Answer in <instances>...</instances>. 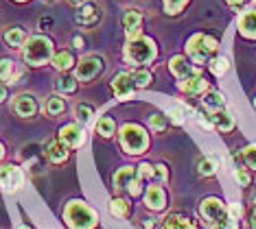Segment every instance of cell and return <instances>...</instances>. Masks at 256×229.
<instances>
[{"label": "cell", "instance_id": "44", "mask_svg": "<svg viewBox=\"0 0 256 229\" xmlns=\"http://www.w3.org/2000/svg\"><path fill=\"white\" fill-rule=\"evenodd\" d=\"M84 46V37H74V48H81Z\"/></svg>", "mask_w": 256, "mask_h": 229}, {"label": "cell", "instance_id": "34", "mask_svg": "<svg viewBox=\"0 0 256 229\" xmlns=\"http://www.w3.org/2000/svg\"><path fill=\"white\" fill-rule=\"evenodd\" d=\"M241 157H243V162H246L250 168H256V144L246 146V149L241 151Z\"/></svg>", "mask_w": 256, "mask_h": 229}, {"label": "cell", "instance_id": "25", "mask_svg": "<svg viewBox=\"0 0 256 229\" xmlns=\"http://www.w3.org/2000/svg\"><path fill=\"white\" fill-rule=\"evenodd\" d=\"M114 131H116V125H114V120L110 118V116H101L96 122V133L98 136H103V138H112L114 136Z\"/></svg>", "mask_w": 256, "mask_h": 229}, {"label": "cell", "instance_id": "12", "mask_svg": "<svg viewBox=\"0 0 256 229\" xmlns=\"http://www.w3.org/2000/svg\"><path fill=\"white\" fill-rule=\"evenodd\" d=\"M140 24H142V15L138 13V11H127L123 17V26H125V33H127L130 42L140 37Z\"/></svg>", "mask_w": 256, "mask_h": 229}, {"label": "cell", "instance_id": "15", "mask_svg": "<svg viewBox=\"0 0 256 229\" xmlns=\"http://www.w3.org/2000/svg\"><path fill=\"white\" fill-rule=\"evenodd\" d=\"M46 157L50 162H64L68 160V146L62 140H48L46 142Z\"/></svg>", "mask_w": 256, "mask_h": 229}, {"label": "cell", "instance_id": "41", "mask_svg": "<svg viewBox=\"0 0 256 229\" xmlns=\"http://www.w3.org/2000/svg\"><path fill=\"white\" fill-rule=\"evenodd\" d=\"M226 2H228L232 9H243V4H246V0H226Z\"/></svg>", "mask_w": 256, "mask_h": 229}, {"label": "cell", "instance_id": "35", "mask_svg": "<svg viewBox=\"0 0 256 229\" xmlns=\"http://www.w3.org/2000/svg\"><path fill=\"white\" fill-rule=\"evenodd\" d=\"M228 68H230V63H228V59H226V57H217V59L210 61L212 74H226V72H228Z\"/></svg>", "mask_w": 256, "mask_h": 229}, {"label": "cell", "instance_id": "23", "mask_svg": "<svg viewBox=\"0 0 256 229\" xmlns=\"http://www.w3.org/2000/svg\"><path fill=\"white\" fill-rule=\"evenodd\" d=\"M20 76V70L11 59H0V83L2 81H16Z\"/></svg>", "mask_w": 256, "mask_h": 229}, {"label": "cell", "instance_id": "9", "mask_svg": "<svg viewBox=\"0 0 256 229\" xmlns=\"http://www.w3.org/2000/svg\"><path fill=\"white\" fill-rule=\"evenodd\" d=\"M14 111L20 118H33V116L38 114V101L31 94H20L14 101Z\"/></svg>", "mask_w": 256, "mask_h": 229}, {"label": "cell", "instance_id": "13", "mask_svg": "<svg viewBox=\"0 0 256 229\" xmlns=\"http://www.w3.org/2000/svg\"><path fill=\"white\" fill-rule=\"evenodd\" d=\"M208 120H210V125L214 129H219V131H232V129H234L232 116L224 109H212L210 114H208Z\"/></svg>", "mask_w": 256, "mask_h": 229}, {"label": "cell", "instance_id": "17", "mask_svg": "<svg viewBox=\"0 0 256 229\" xmlns=\"http://www.w3.org/2000/svg\"><path fill=\"white\" fill-rule=\"evenodd\" d=\"M98 20V7L94 2H86L81 4L79 11H77V22L79 24H94V22Z\"/></svg>", "mask_w": 256, "mask_h": 229}, {"label": "cell", "instance_id": "38", "mask_svg": "<svg viewBox=\"0 0 256 229\" xmlns=\"http://www.w3.org/2000/svg\"><path fill=\"white\" fill-rule=\"evenodd\" d=\"M186 2L188 0H164V9H166V13H178Z\"/></svg>", "mask_w": 256, "mask_h": 229}, {"label": "cell", "instance_id": "18", "mask_svg": "<svg viewBox=\"0 0 256 229\" xmlns=\"http://www.w3.org/2000/svg\"><path fill=\"white\" fill-rule=\"evenodd\" d=\"M162 229H197V225L193 223V219H186L182 214H171L166 216Z\"/></svg>", "mask_w": 256, "mask_h": 229}, {"label": "cell", "instance_id": "42", "mask_svg": "<svg viewBox=\"0 0 256 229\" xmlns=\"http://www.w3.org/2000/svg\"><path fill=\"white\" fill-rule=\"evenodd\" d=\"M230 214H232V219H238V216H241V208H238V205H232Z\"/></svg>", "mask_w": 256, "mask_h": 229}, {"label": "cell", "instance_id": "43", "mask_svg": "<svg viewBox=\"0 0 256 229\" xmlns=\"http://www.w3.org/2000/svg\"><path fill=\"white\" fill-rule=\"evenodd\" d=\"M4 98H7V85H4V83H0V103H2Z\"/></svg>", "mask_w": 256, "mask_h": 229}, {"label": "cell", "instance_id": "31", "mask_svg": "<svg viewBox=\"0 0 256 229\" xmlns=\"http://www.w3.org/2000/svg\"><path fill=\"white\" fill-rule=\"evenodd\" d=\"M188 111H190L188 107H182V105H173V107L166 111V116H168V118H171L173 122H176V125H182V122H184V116L188 114Z\"/></svg>", "mask_w": 256, "mask_h": 229}, {"label": "cell", "instance_id": "21", "mask_svg": "<svg viewBox=\"0 0 256 229\" xmlns=\"http://www.w3.org/2000/svg\"><path fill=\"white\" fill-rule=\"evenodd\" d=\"M4 42H7L11 48H20V46L26 44V33L18 26H11V28H7V33H4Z\"/></svg>", "mask_w": 256, "mask_h": 229}, {"label": "cell", "instance_id": "49", "mask_svg": "<svg viewBox=\"0 0 256 229\" xmlns=\"http://www.w3.org/2000/svg\"><path fill=\"white\" fill-rule=\"evenodd\" d=\"M2 155H4V151H2V144H0V160H2Z\"/></svg>", "mask_w": 256, "mask_h": 229}, {"label": "cell", "instance_id": "16", "mask_svg": "<svg viewBox=\"0 0 256 229\" xmlns=\"http://www.w3.org/2000/svg\"><path fill=\"white\" fill-rule=\"evenodd\" d=\"M180 90L186 92V94H202L206 90V79L200 74H190V76H186V79H182Z\"/></svg>", "mask_w": 256, "mask_h": 229}, {"label": "cell", "instance_id": "37", "mask_svg": "<svg viewBox=\"0 0 256 229\" xmlns=\"http://www.w3.org/2000/svg\"><path fill=\"white\" fill-rule=\"evenodd\" d=\"M125 190L130 192L132 197H138V195H140V192H142V177H140V173H138L136 177H134V179L130 181V184H127Z\"/></svg>", "mask_w": 256, "mask_h": 229}, {"label": "cell", "instance_id": "20", "mask_svg": "<svg viewBox=\"0 0 256 229\" xmlns=\"http://www.w3.org/2000/svg\"><path fill=\"white\" fill-rule=\"evenodd\" d=\"M238 31L246 37H256V11H248L238 20Z\"/></svg>", "mask_w": 256, "mask_h": 229}, {"label": "cell", "instance_id": "1", "mask_svg": "<svg viewBox=\"0 0 256 229\" xmlns=\"http://www.w3.org/2000/svg\"><path fill=\"white\" fill-rule=\"evenodd\" d=\"M24 59L31 66H44L46 61L53 59V42L44 35L28 37L24 44Z\"/></svg>", "mask_w": 256, "mask_h": 229}, {"label": "cell", "instance_id": "30", "mask_svg": "<svg viewBox=\"0 0 256 229\" xmlns=\"http://www.w3.org/2000/svg\"><path fill=\"white\" fill-rule=\"evenodd\" d=\"M166 125H168V118L164 114H154L149 118V127L154 129L156 133H164L166 131Z\"/></svg>", "mask_w": 256, "mask_h": 229}, {"label": "cell", "instance_id": "33", "mask_svg": "<svg viewBox=\"0 0 256 229\" xmlns=\"http://www.w3.org/2000/svg\"><path fill=\"white\" fill-rule=\"evenodd\" d=\"M197 168H200V175H204V177L206 175H214L217 173V160L214 157H204Z\"/></svg>", "mask_w": 256, "mask_h": 229}, {"label": "cell", "instance_id": "27", "mask_svg": "<svg viewBox=\"0 0 256 229\" xmlns=\"http://www.w3.org/2000/svg\"><path fill=\"white\" fill-rule=\"evenodd\" d=\"M55 87L60 92L64 94H74V90H77V83H74V79L72 76H68V74H62L60 79L55 81Z\"/></svg>", "mask_w": 256, "mask_h": 229}, {"label": "cell", "instance_id": "24", "mask_svg": "<svg viewBox=\"0 0 256 229\" xmlns=\"http://www.w3.org/2000/svg\"><path fill=\"white\" fill-rule=\"evenodd\" d=\"M204 105H206V107H210V109H224L226 107V98L221 96L219 92H204Z\"/></svg>", "mask_w": 256, "mask_h": 229}, {"label": "cell", "instance_id": "32", "mask_svg": "<svg viewBox=\"0 0 256 229\" xmlns=\"http://www.w3.org/2000/svg\"><path fill=\"white\" fill-rule=\"evenodd\" d=\"M64 107H66V105H64V101H62L60 96H50L48 101H46V114H48V116L62 114Z\"/></svg>", "mask_w": 256, "mask_h": 229}, {"label": "cell", "instance_id": "48", "mask_svg": "<svg viewBox=\"0 0 256 229\" xmlns=\"http://www.w3.org/2000/svg\"><path fill=\"white\" fill-rule=\"evenodd\" d=\"M70 2H72V4H81V2H84V0H70Z\"/></svg>", "mask_w": 256, "mask_h": 229}, {"label": "cell", "instance_id": "40", "mask_svg": "<svg viewBox=\"0 0 256 229\" xmlns=\"http://www.w3.org/2000/svg\"><path fill=\"white\" fill-rule=\"evenodd\" d=\"M234 175H236V181H238L241 186H250V181H252V179H250V175L246 173V170H241V168H238Z\"/></svg>", "mask_w": 256, "mask_h": 229}, {"label": "cell", "instance_id": "7", "mask_svg": "<svg viewBox=\"0 0 256 229\" xmlns=\"http://www.w3.org/2000/svg\"><path fill=\"white\" fill-rule=\"evenodd\" d=\"M24 184V175H22V170L18 166H2L0 168V186H2V190L7 192H16L20 190V186Z\"/></svg>", "mask_w": 256, "mask_h": 229}, {"label": "cell", "instance_id": "45", "mask_svg": "<svg viewBox=\"0 0 256 229\" xmlns=\"http://www.w3.org/2000/svg\"><path fill=\"white\" fill-rule=\"evenodd\" d=\"M250 225H252V229H256V210H254V214H252V221H250Z\"/></svg>", "mask_w": 256, "mask_h": 229}, {"label": "cell", "instance_id": "10", "mask_svg": "<svg viewBox=\"0 0 256 229\" xmlns=\"http://www.w3.org/2000/svg\"><path fill=\"white\" fill-rule=\"evenodd\" d=\"M112 90L118 98H125L136 90V83H134V74H127V72H118L112 81Z\"/></svg>", "mask_w": 256, "mask_h": 229}, {"label": "cell", "instance_id": "6", "mask_svg": "<svg viewBox=\"0 0 256 229\" xmlns=\"http://www.w3.org/2000/svg\"><path fill=\"white\" fill-rule=\"evenodd\" d=\"M101 70H103V59L101 57H94V55L84 57V59L79 61V66H77V79L84 81V83H88V81L96 79Z\"/></svg>", "mask_w": 256, "mask_h": 229}, {"label": "cell", "instance_id": "47", "mask_svg": "<svg viewBox=\"0 0 256 229\" xmlns=\"http://www.w3.org/2000/svg\"><path fill=\"white\" fill-rule=\"evenodd\" d=\"M42 2H44V4H48V2L53 4V2H57V0H42Z\"/></svg>", "mask_w": 256, "mask_h": 229}, {"label": "cell", "instance_id": "50", "mask_svg": "<svg viewBox=\"0 0 256 229\" xmlns=\"http://www.w3.org/2000/svg\"><path fill=\"white\" fill-rule=\"evenodd\" d=\"M20 229H31V227H20Z\"/></svg>", "mask_w": 256, "mask_h": 229}, {"label": "cell", "instance_id": "26", "mask_svg": "<svg viewBox=\"0 0 256 229\" xmlns=\"http://www.w3.org/2000/svg\"><path fill=\"white\" fill-rule=\"evenodd\" d=\"M53 66L57 68V70H70L72 68V63H74V59H72V55L68 50H62V52H57V55H53Z\"/></svg>", "mask_w": 256, "mask_h": 229}, {"label": "cell", "instance_id": "46", "mask_svg": "<svg viewBox=\"0 0 256 229\" xmlns=\"http://www.w3.org/2000/svg\"><path fill=\"white\" fill-rule=\"evenodd\" d=\"M151 227H154V223H151V221L144 223V229H151Z\"/></svg>", "mask_w": 256, "mask_h": 229}, {"label": "cell", "instance_id": "19", "mask_svg": "<svg viewBox=\"0 0 256 229\" xmlns=\"http://www.w3.org/2000/svg\"><path fill=\"white\" fill-rule=\"evenodd\" d=\"M168 70H171L178 79H186V76L193 74V68L186 61V57H173V59L168 61Z\"/></svg>", "mask_w": 256, "mask_h": 229}, {"label": "cell", "instance_id": "36", "mask_svg": "<svg viewBox=\"0 0 256 229\" xmlns=\"http://www.w3.org/2000/svg\"><path fill=\"white\" fill-rule=\"evenodd\" d=\"M134 83H136V87H147L151 83V72L149 70H136L134 72Z\"/></svg>", "mask_w": 256, "mask_h": 229}, {"label": "cell", "instance_id": "52", "mask_svg": "<svg viewBox=\"0 0 256 229\" xmlns=\"http://www.w3.org/2000/svg\"><path fill=\"white\" fill-rule=\"evenodd\" d=\"M254 105H256V101H254Z\"/></svg>", "mask_w": 256, "mask_h": 229}, {"label": "cell", "instance_id": "14", "mask_svg": "<svg viewBox=\"0 0 256 229\" xmlns=\"http://www.w3.org/2000/svg\"><path fill=\"white\" fill-rule=\"evenodd\" d=\"M144 203H147L149 210H156V212L164 210V205H166V195H164V190H162L160 186H151L149 190H147V197H144Z\"/></svg>", "mask_w": 256, "mask_h": 229}, {"label": "cell", "instance_id": "5", "mask_svg": "<svg viewBox=\"0 0 256 229\" xmlns=\"http://www.w3.org/2000/svg\"><path fill=\"white\" fill-rule=\"evenodd\" d=\"M66 223L72 229H92L94 227V223H96V214L92 212L88 205H84L79 201H72L66 208Z\"/></svg>", "mask_w": 256, "mask_h": 229}, {"label": "cell", "instance_id": "11", "mask_svg": "<svg viewBox=\"0 0 256 229\" xmlns=\"http://www.w3.org/2000/svg\"><path fill=\"white\" fill-rule=\"evenodd\" d=\"M84 138H86V133L79 125H66V127H62V131H60V140L68 146V149L79 146L81 142H84Z\"/></svg>", "mask_w": 256, "mask_h": 229}, {"label": "cell", "instance_id": "29", "mask_svg": "<svg viewBox=\"0 0 256 229\" xmlns=\"http://www.w3.org/2000/svg\"><path fill=\"white\" fill-rule=\"evenodd\" d=\"M74 114H77L79 122L88 125V122L92 120V116H94V107H92V105H86V103H79L77 109H74Z\"/></svg>", "mask_w": 256, "mask_h": 229}, {"label": "cell", "instance_id": "28", "mask_svg": "<svg viewBox=\"0 0 256 229\" xmlns=\"http://www.w3.org/2000/svg\"><path fill=\"white\" fill-rule=\"evenodd\" d=\"M110 212H112L116 219H125V216L130 214V205H127L123 199H112V203H110Z\"/></svg>", "mask_w": 256, "mask_h": 229}, {"label": "cell", "instance_id": "39", "mask_svg": "<svg viewBox=\"0 0 256 229\" xmlns=\"http://www.w3.org/2000/svg\"><path fill=\"white\" fill-rule=\"evenodd\" d=\"M154 179L164 181V179H166V166H162V164H158V166H154Z\"/></svg>", "mask_w": 256, "mask_h": 229}, {"label": "cell", "instance_id": "3", "mask_svg": "<svg viewBox=\"0 0 256 229\" xmlns=\"http://www.w3.org/2000/svg\"><path fill=\"white\" fill-rule=\"evenodd\" d=\"M156 44H154V39H149V37H138V39H132L130 44H127V48H125V59L134 63V66H138V63H149V61H154L156 59Z\"/></svg>", "mask_w": 256, "mask_h": 229}, {"label": "cell", "instance_id": "4", "mask_svg": "<svg viewBox=\"0 0 256 229\" xmlns=\"http://www.w3.org/2000/svg\"><path fill=\"white\" fill-rule=\"evenodd\" d=\"M147 144H149L147 133H144L138 125H123L120 127V146H123L130 155L144 153Z\"/></svg>", "mask_w": 256, "mask_h": 229}, {"label": "cell", "instance_id": "22", "mask_svg": "<svg viewBox=\"0 0 256 229\" xmlns=\"http://www.w3.org/2000/svg\"><path fill=\"white\" fill-rule=\"evenodd\" d=\"M138 175V168H132V166H127V168H120L118 173L114 175V186H116V190H125L127 184L134 179Z\"/></svg>", "mask_w": 256, "mask_h": 229}, {"label": "cell", "instance_id": "8", "mask_svg": "<svg viewBox=\"0 0 256 229\" xmlns=\"http://www.w3.org/2000/svg\"><path fill=\"white\" fill-rule=\"evenodd\" d=\"M202 214L206 216L208 221H210V225L228 221V212H226L224 203H221L219 199H206V201L202 203Z\"/></svg>", "mask_w": 256, "mask_h": 229}, {"label": "cell", "instance_id": "51", "mask_svg": "<svg viewBox=\"0 0 256 229\" xmlns=\"http://www.w3.org/2000/svg\"><path fill=\"white\" fill-rule=\"evenodd\" d=\"M18 2H24V0H18Z\"/></svg>", "mask_w": 256, "mask_h": 229}, {"label": "cell", "instance_id": "2", "mask_svg": "<svg viewBox=\"0 0 256 229\" xmlns=\"http://www.w3.org/2000/svg\"><path fill=\"white\" fill-rule=\"evenodd\" d=\"M217 50H219L217 39L208 37V35H202V33L193 35V37L188 39V44H186V52H188V57L195 63H208Z\"/></svg>", "mask_w": 256, "mask_h": 229}]
</instances>
